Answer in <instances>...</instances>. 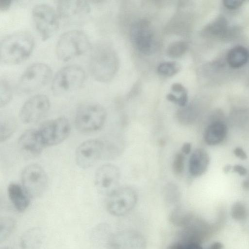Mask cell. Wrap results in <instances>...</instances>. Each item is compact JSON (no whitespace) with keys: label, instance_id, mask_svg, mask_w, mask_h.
I'll use <instances>...</instances> for the list:
<instances>
[{"label":"cell","instance_id":"cell-15","mask_svg":"<svg viewBox=\"0 0 249 249\" xmlns=\"http://www.w3.org/2000/svg\"><path fill=\"white\" fill-rule=\"evenodd\" d=\"M50 107V102L43 94L34 95L27 100L22 106L19 117L25 124L36 123L43 118Z\"/></svg>","mask_w":249,"mask_h":249},{"label":"cell","instance_id":"cell-20","mask_svg":"<svg viewBox=\"0 0 249 249\" xmlns=\"http://www.w3.org/2000/svg\"><path fill=\"white\" fill-rule=\"evenodd\" d=\"M209 163L210 157L207 152L204 149L197 148L190 156L189 172L193 177H199L206 172Z\"/></svg>","mask_w":249,"mask_h":249},{"label":"cell","instance_id":"cell-1","mask_svg":"<svg viewBox=\"0 0 249 249\" xmlns=\"http://www.w3.org/2000/svg\"><path fill=\"white\" fill-rule=\"evenodd\" d=\"M34 45V39L28 32L18 31L8 35L0 43V61L7 64L22 62L30 56Z\"/></svg>","mask_w":249,"mask_h":249},{"label":"cell","instance_id":"cell-30","mask_svg":"<svg viewBox=\"0 0 249 249\" xmlns=\"http://www.w3.org/2000/svg\"><path fill=\"white\" fill-rule=\"evenodd\" d=\"M12 95L10 85L5 79L0 82V106L6 105L11 100Z\"/></svg>","mask_w":249,"mask_h":249},{"label":"cell","instance_id":"cell-18","mask_svg":"<svg viewBox=\"0 0 249 249\" xmlns=\"http://www.w3.org/2000/svg\"><path fill=\"white\" fill-rule=\"evenodd\" d=\"M18 146L27 154L37 156L46 147L37 129L30 128L25 131L19 137Z\"/></svg>","mask_w":249,"mask_h":249},{"label":"cell","instance_id":"cell-43","mask_svg":"<svg viewBox=\"0 0 249 249\" xmlns=\"http://www.w3.org/2000/svg\"><path fill=\"white\" fill-rule=\"evenodd\" d=\"M223 245L220 242H216L212 244L210 249H223Z\"/></svg>","mask_w":249,"mask_h":249},{"label":"cell","instance_id":"cell-16","mask_svg":"<svg viewBox=\"0 0 249 249\" xmlns=\"http://www.w3.org/2000/svg\"><path fill=\"white\" fill-rule=\"evenodd\" d=\"M107 249H145L142 235L134 230H124L110 235L107 241Z\"/></svg>","mask_w":249,"mask_h":249},{"label":"cell","instance_id":"cell-26","mask_svg":"<svg viewBox=\"0 0 249 249\" xmlns=\"http://www.w3.org/2000/svg\"><path fill=\"white\" fill-rule=\"evenodd\" d=\"M193 216L187 211L177 208L171 213L170 220L174 225L183 227L189 221Z\"/></svg>","mask_w":249,"mask_h":249},{"label":"cell","instance_id":"cell-44","mask_svg":"<svg viewBox=\"0 0 249 249\" xmlns=\"http://www.w3.org/2000/svg\"><path fill=\"white\" fill-rule=\"evenodd\" d=\"M231 169V165H226L223 168V171L225 173H228Z\"/></svg>","mask_w":249,"mask_h":249},{"label":"cell","instance_id":"cell-37","mask_svg":"<svg viewBox=\"0 0 249 249\" xmlns=\"http://www.w3.org/2000/svg\"><path fill=\"white\" fill-rule=\"evenodd\" d=\"M234 154L241 160H246L247 158V155L244 150L239 147L235 148L233 150Z\"/></svg>","mask_w":249,"mask_h":249},{"label":"cell","instance_id":"cell-46","mask_svg":"<svg viewBox=\"0 0 249 249\" xmlns=\"http://www.w3.org/2000/svg\"><path fill=\"white\" fill-rule=\"evenodd\" d=\"M247 181H248V183H249V178H248L247 179Z\"/></svg>","mask_w":249,"mask_h":249},{"label":"cell","instance_id":"cell-10","mask_svg":"<svg viewBox=\"0 0 249 249\" xmlns=\"http://www.w3.org/2000/svg\"><path fill=\"white\" fill-rule=\"evenodd\" d=\"M90 7L85 0H59L57 3V13L64 23L69 25H78L89 18Z\"/></svg>","mask_w":249,"mask_h":249},{"label":"cell","instance_id":"cell-32","mask_svg":"<svg viewBox=\"0 0 249 249\" xmlns=\"http://www.w3.org/2000/svg\"><path fill=\"white\" fill-rule=\"evenodd\" d=\"M185 159L184 154L181 152H178L175 155L172 163V170L175 175H179L183 173Z\"/></svg>","mask_w":249,"mask_h":249},{"label":"cell","instance_id":"cell-36","mask_svg":"<svg viewBox=\"0 0 249 249\" xmlns=\"http://www.w3.org/2000/svg\"><path fill=\"white\" fill-rule=\"evenodd\" d=\"M171 89L174 92L183 93L187 92L185 87L179 83H174L171 86Z\"/></svg>","mask_w":249,"mask_h":249},{"label":"cell","instance_id":"cell-27","mask_svg":"<svg viewBox=\"0 0 249 249\" xmlns=\"http://www.w3.org/2000/svg\"><path fill=\"white\" fill-rule=\"evenodd\" d=\"M17 127V122L14 119H6L0 123V142L7 140L14 133Z\"/></svg>","mask_w":249,"mask_h":249},{"label":"cell","instance_id":"cell-11","mask_svg":"<svg viewBox=\"0 0 249 249\" xmlns=\"http://www.w3.org/2000/svg\"><path fill=\"white\" fill-rule=\"evenodd\" d=\"M22 185L31 197H38L46 191L48 179L44 169L39 164L27 165L21 174Z\"/></svg>","mask_w":249,"mask_h":249},{"label":"cell","instance_id":"cell-35","mask_svg":"<svg viewBox=\"0 0 249 249\" xmlns=\"http://www.w3.org/2000/svg\"><path fill=\"white\" fill-rule=\"evenodd\" d=\"M244 2V1L240 0H224V5L228 9H235L239 7Z\"/></svg>","mask_w":249,"mask_h":249},{"label":"cell","instance_id":"cell-42","mask_svg":"<svg viewBox=\"0 0 249 249\" xmlns=\"http://www.w3.org/2000/svg\"><path fill=\"white\" fill-rule=\"evenodd\" d=\"M185 245V249H203L200 244L191 243Z\"/></svg>","mask_w":249,"mask_h":249},{"label":"cell","instance_id":"cell-22","mask_svg":"<svg viewBox=\"0 0 249 249\" xmlns=\"http://www.w3.org/2000/svg\"><path fill=\"white\" fill-rule=\"evenodd\" d=\"M43 239L42 229L33 227L22 234L20 239V246L22 249H37L41 246Z\"/></svg>","mask_w":249,"mask_h":249},{"label":"cell","instance_id":"cell-7","mask_svg":"<svg viewBox=\"0 0 249 249\" xmlns=\"http://www.w3.org/2000/svg\"><path fill=\"white\" fill-rule=\"evenodd\" d=\"M51 75V69L47 64L42 63L32 64L20 77L18 90L22 93L35 91L44 86L50 80Z\"/></svg>","mask_w":249,"mask_h":249},{"label":"cell","instance_id":"cell-8","mask_svg":"<svg viewBox=\"0 0 249 249\" xmlns=\"http://www.w3.org/2000/svg\"><path fill=\"white\" fill-rule=\"evenodd\" d=\"M32 17L36 28L43 40L53 36L59 27L57 12L45 4L35 5L32 10Z\"/></svg>","mask_w":249,"mask_h":249},{"label":"cell","instance_id":"cell-17","mask_svg":"<svg viewBox=\"0 0 249 249\" xmlns=\"http://www.w3.org/2000/svg\"><path fill=\"white\" fill-rule=\"evenodd\" d=\"M182 230L181 242L184 244L191 243L200 244L208 236L211 228L207 223L193 216Z\"/></svg>","mask_w":249,"mask_h":249},{"label":"cell","instance_id":"cell-2","mask_svg":"<svg viewBox=\"0 0 249 249\" xmlns=\"http://www.w3.org/2000/svg\"><path fill=\"white\" fill-rule=\"evenodd\" d=\"M90 51L89 67L91 74L98 81H107L112 77L115 68L113 51L104 42L96 43Z\"/></svg>","mask_w":249,"mask_h":249},{"label":"cell","instance_id":"cell-4","mask_svg":"<svg viewBox=\"0 0 249 249\" xmlns=\"http://www.w3.org/2000/svg\"><path fill=\"white\" fill-rule=\"evenodd\" d=\"M107 118L105 109L95 103H85L79 107L75 116L76 129L84 133H91L100 129Z\"/></svg>","mask_w":249,"mask_h":249},{"label":"cell","instance_id":"cell-12","mask_svg":"<svg viewBox=\"0 0 249 249\" xmlns=\"http://www.w3.org/2000/svg\"><path fill=\"white\" fill-rule=\"evenodd\" d=\"M105 143L98 139H90L81 143L75 153L76 164L80 168L88 169L95 165L104 156Z\"/></svg>","mask_w":249,"mask_h":249},{"label":"cell","instance_id":"cell-41","mask_svg":"<svg viewBox=\"0 0 249 249\" xmlns=\"http://www.w3.org/2000/svg\"><path fill=\"white\" fill-rule=\"evenodd\" d=\"M191 150V144L189 142L184 143L181 147V152L184 155H188Z\"/></svg>","mask_w":249,"mask_h":249},{"label":"cell","instance_id":"cell-21","mask_svg":"<svg viewBox=\"0 0 249 249\" xmlns=\"http://www.w3.org/2000/svg\"><path fill=\"white\" fill-rule=\"evenodd\" d=\"M227 131V125L223 122L214 121L210 124L205 129L204 135L205 142L210 145L218 144L224 140Z\"/></svg>","mask_w":249,"mask_h":249},{"label":"cell","instance_id":"cell-23","mask_svg":"<svg viewBox=\"0 0 249 249\" xmlns=\"http://www.w3.org/2000/svg\"><path fill=\"white\" fill-rule=\"evenodd\" d=\"M249 53L247 49L242 46H236L228 52L227 56L229 65L233 68H238L247 62Z\"/></svg>","mask_w":249,"mask_h":249},{"label":"cell","instance_id":"cell-31","mask_svg":"<svg viewBox=\"0 0 249 249\" xmlns=\"http://www.w3.org/2000/svg\"><path fill=\"white\" fill-rule=\"evenodd\" d=\"M231 213L232 218L237 221L244 220L248 216V211L245 206L239 201L232 205Z\"/></svg>","mask_w":249,"mask_h":249},{"label":"cell","instance_id":"cell-5","mask_svg":"<svg viewBox=\"0 0 249 249\" xmlns=\"http://www.w3.org/2000/svg\"><path fill=\"white\" fill-rule=\"evenodd\" d=\"M85 79L84 70L76 65L63 67L55 75L51 89L56 95L62 96L78 89Z\"/></svg>","mask_w":249,"mask_h":249},{"label":"cell","instance_id":"cell-3","mask_svg":"<svg viewBox=\"0 0 249 249\" xmlns=\"http://www.w3.org/2000/svg\"><path fill=\"white\" fill-rule=\"evenodd\" d=\"M90 47V42L84 32L72 30L63 33L55 47L57 58L67 61L85 53Z\"/></svg>","mask_w":249,"mask_h":249},{"label":"cell","instance_id":"cell-38","mask_svg":"<svg viewBox=\"0 0 249 249\" xmlns=\"http://www.w3.org/2000/svg\"><path fill=\"white\" fill-rule=\"evenodd\" d=\"M232 170L234 172L238 174L240 176H245L247 173V169L241 165H235L233 167Z\"/></svg>","mask_w":249,"mask_h":249},{"label":"cell","instance_id":"cell-9","mask_svg":"<svg viewBox=\"0 0 249 249\" xmlns=\"http://www.w3.org/2000/svg\"><path fill=\"white\" fill-rule=\"evenodd\" d=\"M45 146L57 145L69 136L71 125L68 120L62 116L44 122L37 128Z\"/></svg>","mask_w":249,"mask_h":249},{"label":"cell","instance_id":"cell-45","mask_svg":"<svg viewBox=\"0 0 249 249\" xmlns=\"http://www.w3.org/2000/svg\"><path fill=\"white\" fill-rule=\"evenodd\" d=\"M1 249H11V248L7 247V248H3Z\"/></svg>","mask_w":249,"mask_h":249},{"label":"cell","instance_id":"cell-14","mask_svg":"<svg viewBox=\"0 0 249 249\" xmlns=\"http://www.w3.org/2000/svg\"><path fill=\"white\" fill-rule=\"evenodd\" d=\"M134 45L141 53L150 54L155 48L154 33L150 22L145 19L136 21L131 30Z\"/></svg>","mask_w":249,"mask_h":249},{"label":"cell","instance_id":"cell-28","mask_svg":"<svg viewBox=\"0 0 249 249\" xmlns=\"http://www.w3.org/2000/svg\"><path fill=\"white\" fill-rule=\"evenodd\" d=\"M188 48L187 43L182 41H178L172 43L167 49V54L172 58H178L183 55Z\"/></svg>","mask_w":249,"mask_h":249},{"label":"cell","instance_id":"cell-19","mask_svg":"<svg viewBox=\"0 0 249 249\" xmlns=\"http://www.w3.org/2000/svg\"><path fill=\"white\" fill-rule=\"evenodd\" d=\"M7 193L9 199L17 211L22 213L28 208L31 196L22 185L11 183L8 186Z\"/></svg>","mask_w":249,"mask_h":249},{"label":"cell","instance_id":"cell-29","mask_svg":"<svg viewBox=\"0 0 249 249\" xmlns=\"http://www.w3.org/2000/svg\"><path fill=\"white\" fill-rule=\"evenodd\" d=\"M179 70V66L175 62H162L157 68L158 72L165 76H172L178 73Z\"/></svg>","mask_w":249,"mask_h":249},{"label":"cell","instance_id":"cell-33","mask_svg":"<svg viewBox=\"0 0 249 249\" xmlns=\"http://www.w3.org/2000/svg\"><path fill=\"white\" fill-rule=\"evenodd\" d=\"M165 198L170 202H175L179 199V191L178 186L173 183H169L164 189Z\"/></svg>","mask_w":249,"mask_h":249},{"label":"cell","instance_id":"cell-40","mask_svg":"<svg viewBox=\"0 0 249 249\" xmlns=\"http://www.w3.org/2000/svg\"><path fill=\"white\" fill-rule=\"evenodd\" d=\"M11 1L10 0H0V9L1 11H5L11 5Z\"/></svg>","mask_w":249,"mask_h":249},{"label":"cell","instance_id":"cell-25","mask_svg":"<svg viewBox=\"0 0 249 249\" xmlns=\"http://www.w3.org/2000/svg\"><path fill=\"white\" fill-rule=\"evenodd\" d=\"M16 226L15 220L8 216H4L0 219V241L7 239L14 231Z\"/></svg>","mask_w":249,"mask_h":249},{"label":"cell","instance_id":"cell-34","mask_svg":"<svg viewBox=\"0 0 249 249\" xmlns=\"http://www.w3.org/2000/svg\"><path fill=\"white\" fill-rule=\"evenodd\" d=\"M166 98L168 101L183 107L187 105L188 102L187 92L181 94L179 96H177L172 93H169L166 95Z\"/></svg>","mask_w":249,"mask_h":249},{"label":"cell","instance_id":"cell-24","mask_svg":"<svg viewBox=\"0 0 249 249\" xmlns=\"http://www.w3.org/2000/svg\"><path fill=\"white\" fill-rule=\"evenodd\" d=\"M228 24L226 19L223 17H218L208 24L203 32L206 35L222 36L227 32Z\"/></svg>","mask_w":249,"mask_h":249},{"label":"cell","instance_id":"cell-13","mask_svg":"<svg viewBox=\"0 0 249 249\" xmlns=\"http://www.w3.org/2000/svg\"><path fill=\"white\" fill-rule=\"evenodd\" d=\"M121 179L120 169L112 163H106L96 170L94 184L97 190L107 196L116 190Z\"/></svg>","mask_w":249,"mask_h":249},{"label":"cell","instance_id":"cell-39","mask_svg":"<svg viewBox=\"0 0 249 249\" xmlns=\"http://www.w3.org/2000/svg\"><path fill=\"white\" fill-rule=\"evenodd\" d=\"M167 249H185V245L181 242H178L170 245Z\"/></svg>","mask_w":249,"mask_h":249},{"label":"cell","instance_id":"cell-6","mask_svg":"<svg viewBox=\"0 0 249 249\" xmlns=\"http://www.w3.org/2000/svg\"><path fill=\"white\" fill-rule=\"evenodd\" d=\"M138 195L129 186L119 187L107 196L106 206L108 213L116 216H124L136 206Z\"/></svg>","mask_w":249,"mask_h":249}]
</instances>
